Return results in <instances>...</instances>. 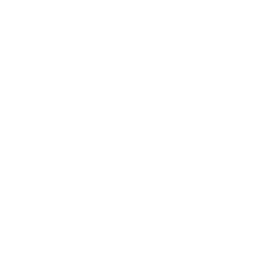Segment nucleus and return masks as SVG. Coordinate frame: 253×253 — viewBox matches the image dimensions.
I'll list each match as a JSON object with an SVG mask.
<instances>
[]
</instances>
